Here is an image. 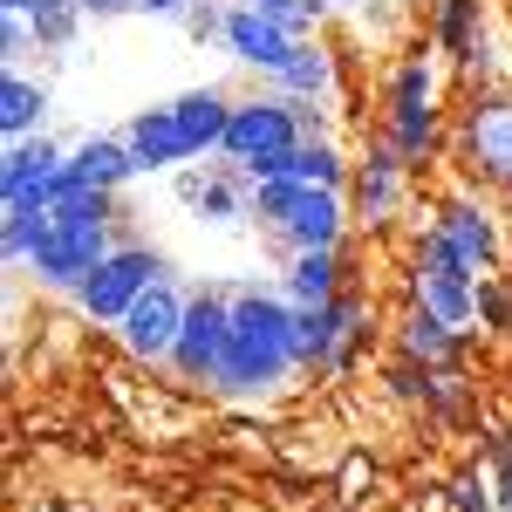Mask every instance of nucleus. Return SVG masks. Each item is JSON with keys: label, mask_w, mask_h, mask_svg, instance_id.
I'll return each mask as SVG.
<instances>
[{"label": "nucleus", "mask_w": 512, "mask_h": 512, "mask_svg": "<svg viewBox=\"0 0 512 512\" xmlns=\"http://www.w3.org/2000/svg\"><path fill=\"white\" fill-rule=\"evenodd\" d=\"M233 7H260V14H274L287 35H308L321 14H328V0H233Z\"/></svg>", "instance_id": "27"}, {"label": "nucleus", "mask_w": 512, "mask_h": 512, "mask_svg": "<svg viewBox=\"0 0 512 512\" xmlns=\"http://www.w3.org/2000/svg\"><path fill=\"white\" fill-rule=\"evenodd\" d=\"M171 110H178V123H185L198 158L226 144V123H233V96H226V89H212V82H205V89H185V96H171Z\"/></svg>", "instance_id": "22"}, {"label": "nucleus", "mask_w": 512, "mask_h": 512, "mask_svg": "<svg viewBox=\"0 0 512 512\" xmlns=\"http://www.w3.org/2000/svg\"><path fill=\"white\" fill-rule=\"evenodd\" d=\"M164 274H171L164 253H151V246H117V253L76 287V308L89 321H110V328H117V321L137 308V294H144L151 280H164Z\"/></svg>", "instance_id": "8"}, {"label": "nucleus", "mask_w": 512, "mask_h": 512, "mask_svg": "<svg viewBox=\"0 0 512 512\" xmlns=\"http://www.w3.org/2000/svg\"><path fill=\"white\" fill-rule=\"evenodd\" d=\"M41 41H35V21L28 14H0V62L7 69H21V55H35Z\"/></svg>", "instance_id": "29"}, {"label": "nucleus", "mask_w": 512, "mask_h": 512, "mask_svg": "<svg viewBox=\"0 0 512 512\" xmlns=\"http://www.w3.org/2000/svg\"><path fill=\"white\" fill-rule=\"evenodd\" d=\"M383 137L396 144L403 164H431L444 144V96H437V62L431 55H410L390 69V96H383Z\"/></svg>", "instance_id": "3"}, {"label": "nucleus", "mask_w": 512, "mask_h": 512, "mask_svg": "<svg viewBox=\"0 0 512 512\" xmlns=\"http://www.w3.org/2000/svg\"><path fill=\"white\" fill-rule=\"evenodd\" d=\"M431 226L451 239V246H458L465 260H472L478 274H485V267L499 260V219H492V205H485V198H444Z\"/></svg>", "instance_id": "19"}, {"label": "nucleus", "mask_w": 512, "mask_h": 512, "mask_svg": "<svg viewBox=\"0 0 512 512\" xmlns=\"http://www.w3.org/2000/svg\"><path fill=\"white\" fill-rule=\"evenodd\" d=\"M403 178H410V164L396 158L390 137H383V144H369V151L355 158V171H349V212H355V226H390L396 205H403Z\"/></svg>", "instance_id": "13"}, {"label": "nucleus", "mask_w": 512, "mask_h": 512, "mask_svg": "<svg viewBox=\"0 0 512 512\" xmlns=\"http://www.w3.org/2000/svg\"><path fill=\"white\" fill-rule=\"evenodd\" d=\"M451 506H458V512H492V499H485V485H472V478H465V485L451 492Z\"/></svg>", "instance_id": "33"}, {"label": "nucleus", "mask_w": 512, "mask_h": 512, "mask_svg": "<svg viewBox=\"0 0 512 512\" xmlns=\"http://www.w3.org/2000/svg\"><path fill=\"white\" fill-rule=\"evenodd\" d=\"M478 28H485V0H437V21H431L437 55H451V62H465V69H472Z\"/></svg>", "instance_id": "24"}, {"label": "nucleus", "mask_w": 512, "mask_h": 512, "mask_svg": "<svg viewBox=\"0 0 512 512\" xmlns=\"http://www.w3.org/2000/svg\"><path fill=\"white\" fill-rule=\"evenodd\" d=\"M301 321V369L308 376H342L362 349V335H369V308L355 301L349 287L335 294V301H315V308H294Z\"/></svg>", "instance_id": "7"}, {"label": "nucleus", "mask_w": 512, "mask_h": 512, "mask_svg": "<svg viewBox=\"0 0 512 512\" xmlns=\"http://www.w3.org/2000/svg\"><path fill=\"white\" fill-rule=\"evenodd\" d=\"M82 14H96V21H103V14H130V7H137V0H76Z\"/></svg>", "instance_id": "34"}, {"label": "nucleus", "mask_w": 512, "mask_h": 512, "mask_svg": "<svg viewBox=\"0 0 512 512\" xmlns=\"http://www.w3.org/2000/svg\"><path fill=\"white\" fill-rule=\"evenodd\" d=\"M328 7H362V0H328Z\"/></svg>", "instance_id": "36"}, {"label": "nucleus", "mask_w": 512, "mask_h": 512, "mask_svg": "<svg viewBox=\"0 0 512 512\" xmlns=\"http://www.w3.org/2000/svg\"><path fill=\"white\" fill-rule=\"evenodd\" d=\"M123 144H130L137 171H178V164H192V158H198L171 103H151V110H137V117L123 123Z\"/></svg>", "instance_id": "15"}, {"label": "nucleus", "mask_w": 512, "mask_h": 512, "mask_svg": "<svg viewBox=\"0 0 512 512\" xmlns=\"http://www.w3.org/2000/svg\"><path fill=\"white\" fill-rule=\"evenodd\" d=\"M219 41H226V55H233V62L260 69V76H280V62L294 55V41H308V35H287L274 14H260V7H233Z\"/></svg>", "instance_id": "16"}, {"label": "nucleus", "mask_w": 512, "mask_h": 512, "mask_svg": "<svg viewBox=\"0 0 512 512\" xmlns=\"http://www.w3.org/2000/svg\"><path fill=\"white\" fill-rule=\"evenodd\" d=\"M192 0H137V14H185Z\"/></svg>", "instance_id": "35"}, {"label": "nucleus", "mask_w": 512, "mask_h": 512, "mask_svg": "<svg viewBox=\"0 0 512 512\" xmlns=\"http://www.w3.org/2000/svg\"><path fill=\"white\" fill-rule=\"evenodd\" d=\"M110 198L117 192H62L48 233H41L35 253H28V274H35L41 287L76 294L82 280L117 253V205H110Z\"/></svg>", "instance_id": "2"}, {"label": "nucleus", "mask_w": 512, "mask_h": 512, "mask_svg": "<svg viewBox=\"0 0 512 512\" xmlns=\"http://www.w3.org/2000/svg\"><path fill=\"white\" fill-rule=\"evenodd\" d=\"M478 267L451 246V239L437 233H424L417 239V274H410V287H417V308H431V315H444L451 328H472L478 321Z\"/></svg>", "instance_id": "5"}, {"label": "nucleus", "mask_w": 512, "mask_h": 512, "mask_svg": "<svg viewBox=\"0 0 512 512\" xmlns=\"http://www.w3.org/2000/svg\"><path fill=\"white\" fill-rule=\"evenodd\" d=\"M76 0H0V14H28V21H48V14H69Z\"/></svg>", "instance_id": "32"}, {"label": "nucleus", "mask_w": 512, "mask_h": 512, "mask_svg": "<svg viewBox=\"0 0 512 512\" xmlns=\"http://www.w3.org/2000/svg\"><path fill=\"white\" fill-rule=\"evenodd\" d=\"M253 219L287 246H342V233L355 226L349 198L342 192H321V185H253Z\"/></svg>", "instance_id": "4"}, {"label": "nucleus", "mask_w": 512, "mask_h": 512, "mask_svg": "<svg viewBox=\"0 0 512 512\" xmlns=\"http://www.w3.org/2000/svg\"><path fill=\"white\" fill-rule=\"evenodd\" d=\"M82 7H69V14H48V21H35V41H41V55H62V48H76V35H82Z\"/></svg>", "instance_id": "28"}, {"label": "nucleus", "mask_w": 512, "mask_h": 512, "mask_svg": "<svg viewBox=\"0 0 512 512\" xmlns=\"http://www.w3.org/2000/svg\"><path fill=\"white\" fill-rule=\"evenodd\" d=\"M478 321H492L499 335L512 328V294H506V287H492V280H478Z\"/></svg>", "instance_id": "30"}, {"label": "nucleus", "mask_w": 512, "mask_h": 512, "mask_svg": "<svg viewBox=\"0 0 512 512\" xmlns=\"http://www.w3.org/2000/svg\"><path fill=\"white\" fill-rule=\"evenodd\" d=\"M62 178H69V192H123L144 171H137L123 137H82V144H69V171Z\"/></svg>", "instance_id": "18"}, {"label": "nucleus", "mask_w": 512, "mask_h": 512, "mask_svg": "<svg viewBox=\"0 0 512 512\" xmlns=\"http://www.w3.org/2000/svg\"><path fill=\"white\" fill-rule=\"evenodd\" d=\"M62 171H69V151L48 130L7 144V158H0V205H62V192H69Z\"/></svg>", "instance_id": "11"}, {"label": "nucleus", "mask_w": 512, "mask_h": 512, "mask_svg": "<svg viewBox=\"0 0 512 512\" xmlns=\"http://www.w3.org/2000/svg\"><path fill=\"white\" fill-rule=\"evenodd\" d=\"M280 294H287L294 308L335 301V294H342V246H301V253H287V280H280Z\"/></svg>", "instance_id": "20"}, {"label": "nucleus", "mask_w": 512, "mask_h": 512, "mask_svg": "<svg viewBox=\"0 0 512 512\" xmlns=\"http://www.w3.org/2000/svg\"><path fill=\"white\" fill-rule=\"evenodd\" d=\"M458 164L472 171L478 185L512 192V96L506 89H485L465 103L458 117Z\"/></svg>", "instance_id": "6"}, {"label": "nucleus", "mask_w": 512, "mask_h": 512, "mask_svg": "<svg viewBox=\"0 0 512 512\" xmlns=\"http://www.w3.org/2000/svg\"><path fill=\"white\" fill-rule=\"evenodd\" d=\"M226 14H233V7H212V0H192V7H185V28H192V35H226Z\"/></svg>", "instance_id": "31"}, {"label": "nucleus", "mask_w": 512, "mask_h": 512, "mask_svg": "<svg viewBox=\"0 0 512 512\" xmlns=\"http://www.w3.org/2000/svg\"><path fill=\"white\" fill-rule=\"evenodd\" d=\"M41 123H48V82L7 69V76H0V130H7V144L41 137Z\"/></svg>", "instance_id": "23"}, {"label": "nucleus", "mask_w": 512, "mask_h": 512, "mask_svg": "<svg viewBox=\"0 0 512 512\" xmlns=\"http://www.w3.org/2000/svg\"><path fill=\"white\" fill-rule=\"evenodd\" d=\"M287 376H301V321L294 301L274 287H233V335H226V362L212 376L219 396H267Z\"/></svg>", "instance_id": "1"}, {"label": "nucleus", "mask_w": 512, "mask_h": 512, "mask_svg": "<svg viewBox=\"0 0 512 512\" xmlns=\"http://www.w3.org/2000/svg\"><path fill=\"white\" fill-rule=\"evenodd\" d=\"M48 219H55V205H0V253H7V267H28V253L48 233Z\"/></svg>", "instance_id": "26"}, {"label": "nucleus", "mask_w": 512, "mask_h": 512, "mask_svg": "<svg viewBox=\"0 0 512 512\" xmlns=\"http://www.w3.org/2000/svg\"><path fill=\"white\" fill-rule=\"evenodd\" d=\"M226 335H233V294L205 287L185 301V328H178V349H171V369L185 383H212L219 362H226Z\"/></svg>", "instance_id": "10"}, {"label": "nucleus", "mask_w": 512, "mask_h": 512, "mask_svg": "<svg viewBox=\"0 0 512 512\" xmlns=\"http://www.w3.org/2000/svg\"><path fill=\"white\" fill-rule=\"evenodd\" d=\"M178 198L192 205L205 226H233V219H253V178H246V164H219V171H192Z\"/></svg>", "instance_id": "17"}, {"label": "nucleus", "mask_w": 512, "mask_h": 512, "mask_svg": "<svg viewBox=\"0 0 512 512\" xmlns=\"http://www.w3.org/2000/svg\"><path fill=\"white\" fill-rule=\"evenodd\" d=\"M349 171H355V158L335 151V137H301L294 151L253 164L246 178H253V185H321V192H342V185H349Z\"/></svg>", "instance_id": "14"}, {"label": "nucleus", "mask_w": 512, "mask_h": 512, "mask_svg": "<svg viewBox=\"0 0 512 512\" xmlns=\"http://www.w3.org/2000/svg\"><path fill=\"white\" fill-rule=\"evenodd\" d=\"M301 144V117H294V96H246L233 103V123H226V144H219V158L233 164H267L280 151H294Z\"/></svg>", "instance_id": "9"}, {"label": "nucleus", "mask_w": 512, "mask_h": 512, "mask_svg": "<svg viewBox=\"0 0 512 512\" xmlns=\"http://www.w3.org/2000/svg\"><path fill=\"white\" fill-rule=\"evenodd\" d=\"M280 96H308V103H321L328 89H335V62H328V48L321 41H294V55L280 62Z\"/></svg>", "instance_id": "25"}, {"label": "nucleus", "mask_w": 512, "mask_h": 512, "mask_svg": "<svg viewBox=\"0 0 512 512\" xmlns=\"http://www.w3.org/2000/svg\"><path fill=\"white\" fill-rule=\"evenodd\" d=\"M403 355L410 362H431V369H458L465 362V328H451L444 315H431V308H410V321H403Z\"/></svg>", "instance_id": "21"}, {"label": "nucleus", "mask_w": 512, "mask_h": 512, "mask_svg": "<svg viewBox=\"0 0 512 512\" xmlns=\"http://www.w3.org/2000/svg\"><path fill=\"white\" fill-rule=\"evenodd\" d=\"M178 328H185V294L171 287V274L151 280V287L137 294V308L117 321L123 349L137 355V362H171V349H178Z\"/></svg>", "instance_id": "12"}]
</instances>
